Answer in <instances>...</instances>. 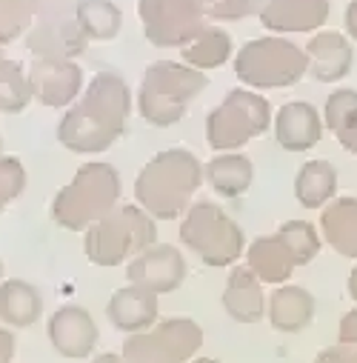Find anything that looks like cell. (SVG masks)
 Here are the masks:
<instances>
[{"label":"cell","instance_id":"8d00e7d4","mask_svg":"<svg viewBox=\"0 0 357 363\" xmlns=\"http://www.w3.org/2000/svg\"><path fill=\"white\" fill-rule=\"evenodd\" d=\"M215 4H217V0H215Z\"/></svg>","mask_w":357,"mask_h":363},{"label":"cell","instance_id":"4dcf8cb0","mask_svg":"<svg viewBox=\"0 0 357 363\" xmlns=\"http://www.w3.org/2000/svg\"><path fill=\"white\" fill-rule=\"evenodd\" d=\"M15 357V335L12 329L0 326V363H12Z\"/></svg>","mask_w":357,"mask_h":363},{"label":"cell","instance_id":"e0dca14e","mask_svg":"<svg viewBox=\"0 0 357 363\" xmlns=\"http://www.w3.org/2000/svg\"><path fill=\"white\" fill-rule=\"evenodd\" d=\"M223 309L237 323H257L266 315L263 284L249 266H237L223 289Z\"/></svg>","mask_w":357,"mask_h":363},{"label":"cell","instance_id":"83f0119b","mask_svg":"<svg viewBox=\"0 0 357 363\" xmlns=\"http://www.w3.org/2000/svg\"><path fill=\"white\" fill-rule=\"evenodd\" d=\"M278 235H280L283 243L289 246V252H292V257H295L298 266L314 260L317 252H320V235H317V229H314L312 223H306V220H286V223L278 229Z\"/></svg>","mask_w":357,"mask_h":363},{"label":"cell","instance_id":"8992f818","mask_svg":"<svg viewBox=\"0 0 357 363\" xmlns=\"http://www.w3.org/2000/svg\"><path fill=\"white\" fill-rule=\"evenodd\" d=\"M269 121H272L269 101L251 92V89H234L217 109H212L206 121L209 146L215 152H234L269 129Z\"/></svg>","mask_w":357,"mask_h":363},{"label":"cell","instance_id":"484cf974","mask_svg":"<svg viewBox=\"0 0 357 363\" xmlns=\"http://www.w3.org/2000/svg\"><path fill=\"white\" fill-rule=\"evenodd\" d=\"M77 26L86 38L112 40L120 32V9L112 0H80L77 4Z\"/></svg>","mask_w":357,"mask_h":363},{"label":"cell","instance_id":"836d02e7","mask_svg":"<svg viewBox=\"0 0 357 363\" xmlns=\"http://www.w3.org/2000/svg\"><path fill=\"white\" fill-rule=\"evenodd\" d=\"M348 292H351V298L357 301V269L351 272V278H348Z\"/></svg>","mask_w":357,"mask_h":363},{"label":"cell","instance_id":"52a82bcc","mask_svg":"<svg viewBox=\"0 0 357 363\" xmlns=\"http://www.w3.org/2000/svg\"><path fill=\"white\" fill-rule=\"evenodd\" d=\"M181 240L209 266H229L243 255V235L237 223L212 203H198L189 209L181 226Z\"/></svg>","mask_w":357,"mask_h":363},{"label":"cell","instance_id":"cb8c5ba5","mask_svg":"<svg viewBox=\"0 0 357 363\" xmlns=\"http://www.w3.org/2000/svg\"><path fill=\"white\" fill-rule=\"evenodd\" d=\"M326 126L337 135L343 149L357 155V92L337 89L326 101Z\"/></svg>","mask_w":357,"mask_h":363},{"label":"cell","instance_id":"1f68e13d","mask_svg":"<svg viewBox=\"0 0 357 363\" xmlns=\"http://www.w3.org/2000/svg\"><path fill=\"white\" fill-rule=\"evenodd\" d=\"M346 35L351 40H357V0H351L346 6Z\"/></svg>","mask_w":357,"mask_h":363},{"label":"cell","instance_id":"277c9868","mask_svg":"<svg viewBox=\"0 0 357 363\" xmlns=\"http://www.w3.org/2000/svg\"><path fill=\"white\" fill-rule=\"evenodd\" d=\"M203 86L206 77L198 69L160 60L143 74L140 115L154 126H171L186 115V104L203 92Z\"/></svg>","mask_w":357,"mask_h":363},{"label":"cell","instance_id":"7402d4cb","mask_svg":"<svg viewBox=\"0 0 357 363\" xmlns=\"http://www.w3.org/2000/svg\"><path fill=\"white\" fill-rule=\"evenodd\" d=\"M337 192V169L329 160H309L295 177V198L306 209H320L332 203Z\"/></svg>","mask_w":357,"mask_h":363},{"label":"cell","instance_id":"5bb4252c","mask_svg":"<svg viewBox=\"0 0 357 363\" xmlns=\"http://www.w3.org/2000/svg\"><path fill=\"white\" fill-rule=\"evenodd\" d=\"M320 135H323V121L312 104L292 101V104L280 106V112L275 118V138L283 149L309 152L312 146L320 143Z\"/></svg>","mask_w":357,"mask_h":363},{"label":"cell","instance_id":"e575fe53","mask_svg":"<svg viewBox=\"0 0 357 363\" xmlns=\"http://www.w3.org/2000/svg\"><path fill=\"white\" fill-rule=\"evenodd\" d=\"M192 363H215V360H192Z\"/></svg>","mask_w":357,"mask_h":363},{"label":"cell","instance_id":"9a60e30c","mask_svg":"<svg viewBox=\"0 0 357 363\" xmlns=\"http://www.w3.org/2000/svg\"><path fill=\"white\" fill-rule=\"evenodd\" d=\"M329 21V0H269L260 23L272 32H314Z\"/></svg>","mask_w":357,"mask_h":363},{"label":"cell","instance_id":"ffe728a7","mask_svg":"<svg viewBox=\"0 0 357 363\" xmlns=\"http://www.w3.org/2000/svg\"><path fill=\"white\" fill-rule=\"evenodd\" d=\"M43 315L40 292L26 281L0 284V323L6 329H26Z\"/></svg>","mask_w":357,"mask_h":363},{"label":"cell","instance_id":"30bf717a","mask_svg":"<svg viewBox=\"0 0 357 363\" xmlns=\"http://www.w3.org/2000/svg\"><path fill=\"white\" fill-rule=\"evenodd\" d=\"M126 278L132 286H140L152 295H166L171 289H177L186 278V260L174 246L166 243H154L146 252H140L137 257L129 260Z\"/></svg>","mask_w":357,"mask_h":363},{"label":"cell","instance_id":"9c48e42d","mask_svg":"<svg viewBox=\"0 0 357 363\" xmlns=\"http://www.w3.org/2000/svg\"><path fill=\"white\" fill-rule=\"evenodd\" d=\"M77 109L95 121L101 129H106L109 135L120 138L123 135V126H126V118H129V109H132V95H129V86L123 83L120 74L115 72H101L92 77L89 83L83 101L77 104Z\"/></svg>","mask_w":357,"mask_h":363},{"label":"cell","instance_id":"7c38bea8","mask_svg":"<svg viewBox=\"0 0 357 363\" xmlns=\"http://www.w3.org/2000/svg\"><path fill=\"white\" fill-rule=\"evenodd\" d=\"M83 74L72 60H52L40 57L29 72L32 95L46 106H69L80 92Z\"/></svg>","mask_w":357,"mask_h":363},{"label":"cell","instance_id":"603a6c76","mask_svg":"<svg viewBox=\"0 0 357 363\" xmlns=\"http://www.w3.org/2000/svg\"><path fill=\"white\" fill-rule=\"evenodd\" d=\"M326 240L346 257H357V201L340 198L323 209L320 218Z\"/></svg>","mask_w":357,"mask_h":363},{"label":"cell","instance_id":"d590c367","mask_svg":"<svg viewBox=\"0 0 357 363\" xmlns=\"http://www.w3.org/2000/svg\"><path fill=\"white\" fill-rule=\"evenodd\" d=\"M0 278H4V260H0Z\"/></svg>","mask_w":357,"mask_h":363},{"label":"cell","instance_id":"44dd1931","mask_svg":"<svg viewBox=\"0 0 357 363\" xmlns=\"http://www.w3.org/2000/svg\"><path fill=\"white\" fill-rule=\"evenodd\" d=\"M251 177H254L251 160L237 152H223V155L212 157L206 166L209 186L223 198H240L243 192H249Z\"/></svg>","mask_w":357,"mask_h":363},{"label":"cell","instance_id":"3957f363","mask_svg":"<svg viewBox=\"0 0 357 363\" xmlns=\"http://www.w3.org/2000/svg\"><path fill=\"white\" fill-rule=\"evenodd\" d=\"M157 229L146 209L115 206L106 218L86 229V255L98 266H118L154 246Z\"/></svg>","mask_w":357,"mask_h":363},{"label":"cell","instance_id":"7a4b0ae2","mask_svg":"<svg viewBox=\"0 0 357 363\" xmlns=\"http://www.w3.org/2000/svg\"><path fill=\"white\" fill-rule=\"evenodd\" d=\"M120 198V177L109 163H86L77 169L74 180L55 195L52 218L72 232H83L106 218Z\"/></svg>","mask_w":357,"mask_h":363},{"label":"cell","instance_id":"f546056e","mask_svg":"<svg viewBox=\"0 0 357 363\" xmlns=\"http://www.w3.org/2000/svg\"><path fill=\"white\" fill-rule=\"evenodd\" d=\"M269 0H217L212 6V18L215 21H226V18H243V15H257L266 9Z\"/></svg>","mask_w":357,"mask_h":363},{"label":"cell","instance_id":"4fadbf2b","mask_svg":"<svg viewBox=\"0 0 357 363\" xmlns=\"http://www.w3.org/2000/svg\"><path fill=\"white\" fill-rule=\"evenodd\" d=\"M309 72L320 83H337L351 72L354 46L343 32H317L306 46Z\"/></svg>","mask_w":357,"mask_h":363},{"label":"cell","instance_id":"d6986e66","mask_svg":"<svg viewBox=\"0 0 357 363\" xmlns=\"http://www.w3.org/2000/svg\"><path fill=\"white\" fill-rule=\"evenodd\" d=\"M269 320L280 332H300L314 320V298L303 286H280L266 303Z\"/></svg>","mask_w":357,"mask_h":363},{"label":"cell","instance_id":"5b68a950","mask_svg":"<svg viewBox=\"0 0 357 363\" xmlns=\"http://www.w3.org/2000/svg\"><path fill=\"white\" fill-rule=\"evenodd\" d=\"M234 72L251 89H280L309 72V57L286 38H257L237 52Z\"/></svg>","mask_w":357,"mask_h":363},{"label":"cell","instance_id":"8fae6325","mask_svg":"<svg viewBox=\"0 0 357 363\" xmlns=\"http://www.w3.org/2000/svg\"><path fill=\"white\" fill-rule=\"evenodd\" d=\"M46 335L57 354H63L69 360H83L95 352L101 329L89 309H83L77 303H66L52 312V318L46 323Z\"/></svg>","mask_w":357,"mask_h":363},{"label":"cell","instance_id":"ac0fdd59","mask_svg":"<svg viewBox=\"0 0 357 363\" xmlns=\"http://www.w3.org/2000/svg\"><path fill=\"white\" fill-rule=\"evenodd\" d=\"M246 266L260 278V284H286L292 269L298 266L289 246L283 243L280 235H269V238H257L249 252H246Z\"/></svg>","mask_w":357,"mask_h":363},{"label":"cell","instance_id":"ba28073f","mask_svg":"<svg viewBox=\"0 0 357 363\" xmlns=\"http://www.w3.org/2000/svg\"><path fill=\"white\" fill-rule=\"evenodd\" d=\"M146 38L154 46H186L200 29V0H140Z\"/></svg>","mask_w":357,"mask_h":363},{"label":"cell","instance_id":"4316f807","mask_svg":"<svg viewBox=\"0 0 357 363\" xmlns=\"http://www.w3.org/2000/svg\"><path fill=\"white\" fill-rule=\"evenodd\" d=\"M32 98L29 74L18 69V63L0 60V109L4 112H23Z\"/></svg>","mask_w":357,"mask_h":363},{"label":"cell","instance_id":"d6a6232c","mask_svg":"<svg viewBox=\"0 0 357 363\" xmlns=\"http://www.w3.org/2000/svg\"><path fill=\"white\" fill-rule=\"evenodd\" d=\"M92 363H126L120 354H115V352H106V354H98Z\"/></svg>","mask_w":357,"mask_h":363},{"label":"cell","instance_id":"2e32d148","mask_svg":"<svg viewBox=\"0 0 357 363\" xmlns=\"http://www.w3.org/2000/svg\"><path fill=\"white\" fill-rule=\"evenodd\" d=\"M106 318L120 332H129V335L149 332L157 323V295L129 284L112 295L106 306Z\"/></svg>","mask_w":357,"mask_h":363},{"label":"cell","instance_id":"f1b7e54d","mask_svg":"<svg viewBox=\"0 0 357 363\" xmlns=\"http://www.w3.org/2000/svg\"><path fill=\"white\" fill-rule=\"evenodd\" d=\"M26 172L15 157H0V209L23 192Z\"/></svg>","mask_w":357,"mask_h":363},{"label":"cell","instance_id":"6da1fadb","mask_svg":"<svg viewBox=\"0 0 357 363\" xmlns=\"http://www.w3.org/2000/svg\"><path fill=\"white\" fill-rule=\"evenodd\" d=\"M200 180L203 169L189 149H166L140 169L135 195L152 218L171 220L189 206Z\"/></svg>","mask_w":357,"mask_h":363},{"label":"cell","instance_id":"d4e9b609","mask_svg":"<svg viewBox=\"0 0 357 363\" xmlns=\"http://www.w3.org/2000/svg\"><path fill=\"white\" fill-rule=\"evenodd\" d=\"M232 55V38L217 29V26H203L186 46H183V60L192 69H215Z\"/></svg>","mask_w":357,"mask_h":363}]
</instances>
